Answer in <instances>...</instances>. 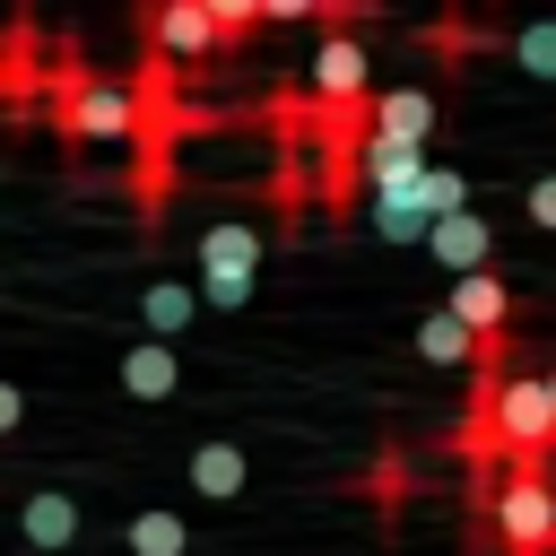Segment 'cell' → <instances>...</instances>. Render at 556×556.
I'll use <instances>...</instances> for the list:
<instances>
[{
	"label": "cell",
	"instance_id": "cb8c5ba5",
	"mask_svg": "<svg viewBox=\"0 0 556 556\" xmlns=\"http://www.w3.org/2000/svg\"><path fill=\"white\" fill-rule=\"evenodd\" d=\"M0 182H9V165H0Z\"/></svg>",
	"mask_w": 556,
	"mask_h": 556
},
{
	"label": "cell",
	"instance_id": "8992f818",
	"mask_svg": "<svg viewBox=\"0 0 556 556\" xmlns=\"http://www.w3.org/2000/svg\"><path fill=\"white\" fill-rule=\"evenodd\" d=\"M148 43H156V61H208V52H226V26L200 0H156L148 9Z\"/></svg>",
	"mask_w": 556,
	"mask_h": 556
},
{
	"label": "cell",
	"instance_id": "4fadbf2b",
	"mask_svg": "<svg viewBox=\"0 0 556 556\" xmlns=\"http://www.w3.org/2000/svg\"><path fill=\"white\" fill-rule=\"evenodd\" d=\"M417 356H426V365H478V356H486V339L443 304V313H426V321H417Z\"/></svg>",
	"mask_w": 556,
	"mask_h": 556
},
{
	"label": "cell",
	"instance_id": "ac0fdd59",
	"mask_svg": "<svg viewBox=\"0 0 556 556\" xmlns=\"http://www.w3.org/2000/svg\"><path fill=\"white\" fill-rule=\"evenodd\" d=\"M426 208H434V217L469 208V182H460V174H443V165H426Z\"/></svg>",
	"mask_w": 556,
	"mask_h": 556
},
{
	"label": "cell",
	"instance_id": "3957f363",
	"mask_svg": "<svg viewBox=\"0 0 556 556\" xmlns=\"http://www.w3.org/2000/svg\"><path fill=\"white\" fill-rule=\"evenodd\" d=\"M495 539L513 556H556V478L539 460H513V478L495 486Z\"/></svg>",
	"mask_w": 556,
	"mask_h": 556
},
{
	"label": "cell",
	"instance_id": "5b68a950",
	"mask_svg": "<svg viewBox=\"0 0 556 556\" xmlns=\"http://www.w3.org/2000/svg\"><path fill=\"white\" fill-rule=\"evenodd\" d=\"M365 96H374L365 43L356 35H321V52H313V104L321 113H365Z\"/></svg>",
	"mask_w": 556,
	"mask_h": 556
},
{
	"label": "cell",
	"instance_id": "ba28073f",
	"mask_svg": "<svg viewBox=\"0 0 556 556\" xmlns=\"http://www.w3.org/2000/svg\"><path fill=\"white\" fill-rule=\"evenodd\" d=\"M365 217H374L382 243H426V226H434V208H426V174H417V182H382V191H365Z\"/></svg>",
	"mask_w": 556,
	"mask_h": 556
},
{
	"label": "cell",
	"instance_id": "5bb4252c",
	"mask_svg": "<svg viewBox=\"0 0 556 556\" xmlns=\"http://www.w3.org/2000/svg\"><path fill=\"white\" fill-rule=\"evenodd\" d=\"M191 486H200L208 504H235V495L252 486V460H243V443H200V452H191Z\"/></svg>",
	"mask_w": 556,
	"mask_h": 556
},
{
	"label": "cell",
	"instance_id": "9c48e42d",
	"mask_svg": "<svg viewBox=\"0 0 556 556\" xmlns=\"http://www.w3.org/2000/svg\"><path fill=\"white\" fill-rule=\"evenodd\" d=\"M452 313H460L486 348H504V330H513V295H504L495 269H460V278H452Z\"/></svg>",
	"mask_w": 556,
	"mask_h": 556
},
{
	"label": "cell",
	"instance_id": "9a60e30c",
	"mask_svg": "<svg viewBox=\"0 0 556 556\" xmlns=\"http://www.w3.org/2000/svg\"><path fill=\"white\" fill-rule=\"evenodd\" d=\"M139 313H148V330H156V339H182V321L200 313V287H182V278H156V287L139 295Z\"/></svg>",
	"mask_w": 556,
	"mask_h": 556
},
{
	"label": "cell",
	"instance_id": "603a6c76",
	"mask_svg": "<svg viewBox=\"0 0 556 556\" xmlns=\"http://www.w3.org/2000/svg\"><path fill=\"white\" fill-rule=\"evenodd\" d=\"M547 391H556V365H547Z\"/></svg>",
	"mask_w": 556,
	"mask_h": 556
},
{
	"label": "cell",
	"instance_id": "7c38bea8",
	"mask_svg": "<svg viewBox=\"0 0 556 556\" xmlns=\"http://www.w3.org/2000/svg\"><path fill=\"white\" fill-rule=\"evenodd\" d=\"M17 530H26L35 547H70V539L87 530V513H78V495H70V486H35V495L17 504Z\"/></svg>",
	"mask_w": 556,
	"mask_h": 556
},
{
	"label": "cell",
	"instance_id": "8fae6325",
	"mask_svg": "<svg viewBox=\"0 0 556 556\" xmlns=\"http://www.w3.org/2000/svg\"><path fill=\"white\" fill-rule=\"evenodd\" d=\"M122 391L130 400H174L182 391V356H174V339H139V348H122Z\"/></svg>",
	"mask_w": 556,
	"mask_h": 556
},
{
	"label": "cell",
	"instance_id": "44dd1931",
	"mask_svg": "<svg viewBox=\"0 0 556 556\" xmlns=\"http://www.w3.org/2000/svg\"><path fill=\"white\" fill-rule=\"evenodd\" d=\"M313 9H330V0H261V17H278V26H295V17H313Z\"/></svg>",
	"mask_w": 556,
	"mask_h": 556
},
{
	"label": "cell",
	"instance_id": "d6986e66",
	"mask_svg": "<svg viewBox=\"0 0 556 556\" xmlns=\"http://www.w3.org/2000/svg\"><path fill=\"white\" fill-rule=\"evenodd\" d=\"M200 9H208V17H217V26H226V43H235V35H252V26H261V0H200Z\"/></svg>",
	"mask_w": 556,
	"mask_h": 556
},
{
	"label": "cell",
	"instance_id": "e0dca14e",
	"mask_svg": "<svg viewBox=\"0 0 556 556\" xmlns=\"http://www.w3.org/2000/svg\"><path fill=\"white\" fill-rule=\"evenodd\" d=\"M513 61H521L530 78H556V17H530V26L513 35Z\"/></svg>",
	"mask_w": 556,
	"mask_h": 556
},
{
	"label": "cell",
	"instance_id": "277c9868",
	"mask_svg": "<svg viewBox=\"0 0 556 556\" xmlns=\"http://www.w3.org/2000/svg\"><path fill=\"white\" fill-rule=\"evenodd\" d=\"M252 287H261V235L235 226V217H217L200 235V304L235 313V304H252Z\"/></svg>",
	"mask_w": 556,
	"mask_h": 556
},
{
	"label": "cell",
	"instance_id": "30bf717a",
	"mask_svg": "<svg viewBox=\"0 0 556 556\" xmlns=\"http://www.w3.org/2000/svg\"><path fill=\"white\" fill-rule=\"evenodd\" d=\"M426 243H434V261L460 278V269H486V252H495V226H486L478 208H452V217H434V226H426Z\"/></svg>",
	"mask_w": 556,
	"mask_h": 556
},
{
	"label": "cell",
	"instance_id": "6da1fadb",
	"mask_svg": "<svg viewBox=\"0 0 556 556\" xmlns=\"http://www.w3.org/2000/svg\"><path fill=\"white\" fill-rule=\"evenodd\" d=\"M469 417H478V434L504 443L513 460H539V452L556 443V391H547V374H486Z\"/></svg>",
	"mask_w": 556,
	"mask_h": 556
},
{
	"label": "cell",
	"instance_id": "52a82bcc",
	"mask_svg": "<svg viewBox=\"0 0 556 556\" xmlns=\"http://www.w3.org/2000/svg\"><path fill=\"white\" fill-rule=\"evenodd\" d=\"M426 130H434V96H426V87H382V96H365V139L426 148Z\"/></svg>",
	"mask_w": 556,
	"mask_h": 556
},
{
	"label": "cell",
	"instance_id": "ffe728a7",
	"mask_svg": "<svg viewBox=\"0 0 556 556\" xmlns=\"http://www.w3.org/2000/svg\"><path fill=\"white\" fill-rule=\"evenodd\" d=\"M521 208H530V217H539V226H547V235H556V174H539V182H530V200H521Z\"/></svg>",
	"mask_w": 556,
	"mask_h": 556
},
{
	"label": "cell",
	"instance_id": "7a4b0ae2",
	"mask_svg": "<svg viewBox=\"0 0 556 556\" xmlns=\"http://www.w3.org/2000/svg\"><path fill=\"white\" fill-rule=\"evenodd\" d=\"M61 139L70 148H130L139 139V96L96 70H61Z\"/></svg>",
	"mask_w": 556,
	"mask_h": 556
},
{
	"label": "cell",
	"instance_id": "2e32d148",
	"mask_svg": "<svg viewBox=\"0 0 556 556\" xmlns=\"http://www.w3.org/2000/svg\"><path fill=\"white\" fill-rule=\"evenodd\" d=\"M130 556H191V530H182V513H130Z\"/></svg>",
	"mask_w": 556,
	"mask_h": 556
},
{
	"label": "cell",
	"instance_id": "7402d4cb",
	"mask_svg": "<svg viewBox=\"0 0 556 556\" xmlns=\"http://www.w3.org/2000/svg\"><path fill=\"white\" fill-rule=\"evenodd\" d=\"M17 417H26V391H17V382H0V434H9Z\"/></svg>",
	"mask_w": 556,
	"mask_h": 556
}]
</instances>
